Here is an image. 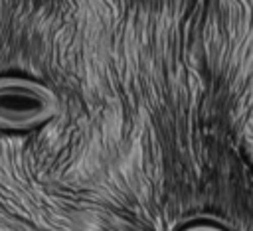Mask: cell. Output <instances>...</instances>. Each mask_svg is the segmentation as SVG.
<instances>
[{
    "label": "cell",
    "instance_id": "obj_1",
    "mask_svg": "<svg viewBox=\"0 0 253 231\" xmlns=\"http://www.w3.org/2000/svg\"><path fill=\"white\" fill-rule=\"evenodd\" d=\"M59 111L57 95L43 83L20 75H0V128L30 130Z\"/></svg>",
    "mask_w": 253,
    "mask_h": 231
},
{
    "label": "cell",
    "instance_id": "obj_2",
    "mask_svg": "<svg viewBox=\"0 0 253 231\" xmlns=\"http://www.w3.org/2000/svg\"><path fill=\"white\" fill-rule=\"evenodd\" d=\"M180 231H227L225 227L217 225V223H210V221H196V223H190L186 227H182Z\"/></svg>",
    "mask_w": 253,
    "mask_h": 231
}]
</instances>
